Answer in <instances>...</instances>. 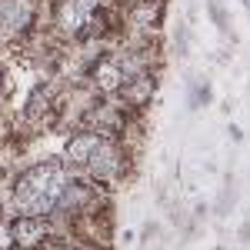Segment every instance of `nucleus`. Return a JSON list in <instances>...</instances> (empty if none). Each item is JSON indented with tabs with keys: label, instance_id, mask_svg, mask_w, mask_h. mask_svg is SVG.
<instances>
[{
	"label": "nucleus",
	"instance_id": "3",
	"mask_svg": "<svg viewBox=\"0 0 250 250\" xmlns=\"http://www.w3.org/2000/svg\"><path fill=\"white\" fill-rule=\"evenodd\" d=\"M14 227V247L17 250H40L54 233L47 217H10Z\"/></svg>",
	"mask_w": 250,
	"mask_h": 250
},
{
	"label": "nucleus",
	"instance_id": "6",
	"mask_svg": "<svg viewBox=\"0 0 250 250\" xmlns=\"http://www.w3.org/2000/svg\"><path fill=\"white\" fill-rule=\"evenodd\" d=\"M207 100H210V87H207V83H204V87H193V107H200V104H207Z\"/></svg>",
	"mask_w": 250,
	"mask_h": 250
},
{
	"label": "nucleus",
	"instance_id": "7",
	"mask_svg": "<svg viewBox=\"0 0 250 250\" xmlns=\"http://www.w3.org/2000/svg\"><path fill=\"white\" fill-rule=\"evenodd\" d=\"M7 250H17V247H7Z\"/></svg>",
	"mask_w": 250,
	"mask_h": 250
},
{
	"label": "nucleus",
	"instance_id": "5",
	"mask_svg": "<svg viewBox=\"0 0 250 250\" xmlns=\"http://www.w3.org/2000/svg\"><path fill=\"white\" fill-rule=\"evenodd\" d=\"M14 90V77H10V70H7V63L0 60V104H7V97Z\"/></svg>",
	"mask_w": 250,
	"mask_h": 250
},
{
	"label": "nucleus",
	"instance_id": "2",
	"mask_svg": "<svg viewBox=\"0 0 250 250\" xmlns=\"http://www.w3.org/2000/svg\"><path fill=\"white\" fill-rule=\"evenodd\" d=\"M47 0H0V50H14L43 17Z\"/></svg>",
	"mask_w": 250,
	"mask_h": 250
},
{
	"label": "nucleus",
	"instance_id": "4",
	"mask_svg": "<svg viewBox=\"0 0 250 250\" xmlns=\"http://www.w3.org/2000/svg\"><path fill=\"white\" fill-rule=\"evenodd\" d=\"M157 77H160V74H140V77L124 80V83H120V90H117V97H120L130 110L144 114V110L150 107L154 94H157Z\"/></svg>",
	"mask_w": 250,
	"mask_h": 250
},
{
	"label": "nucleus",
	"instance_id": "1",
	"mask_svg": "<svg viewBox=\"0 0 250 250\" xmlns=\"http://www.w3.org/2000/svg\"><path fill=\"white\" fill-rule=\"evenodd\" d=\"M70 177H74V167H67L60 157L20 167V173L10 184L3 213L7 217H47V213H54L57 197Z\"/></svg>",
	"mask_w": 250,
	"mask_h": 250
}]
</instances>
